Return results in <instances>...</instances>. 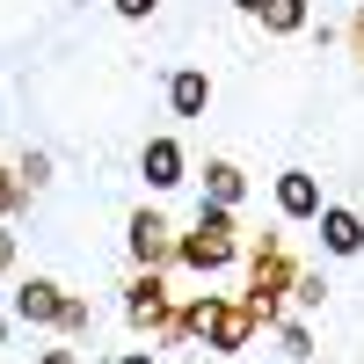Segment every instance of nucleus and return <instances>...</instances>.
Returning <instances> with one entry per match:
<instances>
[{
	"instance_id": "f257e3e1",
	"label": "nucleus",
	"mask_w": 364,
	"mask_h": 364,
	"mask_svg": "<svg viewBox=\"0 0 364 364\" xmlns=\"http://www.w3.org/2000/svg\"><path fill=\"white\" fill-rule=\"evenodd\" d=\"M255 314H248V299H190L175 321H168V343H182V336H204L211 350H248V336H255Z\"/></svg>"
},
{
	"instance_id": "f03ea898",
	"label": "nucleus",
	"mask_w": 364,
	"mask_h": 364,
	"mask_svg": "<svg viewBox=\"0 0 364 364\" xmlns=\"http://www.w3.org/2000/svg\"><path fill=\"white\" fill-rule=\"evenodd\" d=\"M233 255H240V219H233V204H204L197 226L182 233L175 262H190V269H226Z\"/></svg>"
},
{
	"instance_id": "7ed1b4c3",
	"label": "nucleus",
	"mask_w": 364,
	"mask_h": 364,
	"mask_svg": "<svg viewBox=\"0 0 364 364\" xmlns=\"http://www.w3.org/2000/svg\"><path fill=\"white\" fill-rule=\"evenodd\" d=\"M291 277H299V269H291V255H284V240L262 233V248H255V284H248V314H255L262 328L284 321V284H291Z\"/></svg>"
},
{
	"instance_id": "20e7f679",
	"label": "nucleus",
	"mask_w": 364,
	"mask_h": 364,
	"mask_svg": "<svg viewBox=\"0 0 364 364\" xmlns=\"http://www.w3.org/2000/svg\"><path fill=\"white\" fill-rule=\"evenodd\" d=\"M124 314H132V328H161V336H168L175 306H168V284H161V269H139V277L124 284Z\"/></svg>"
},
{
	"instance_id": "39448f33",
	"label": "nucleus",
	"mask_w": 364,
	"mask_h": 364,
	"mask_svg": "<svg viewBox=\"0 0 364 364\" xmlns=\"http://www.w3.org/2000/svg\"><path fill=\"white\" fill-rule=\"evenodd\" d=\"M124 240H132V255H139V269H161V262H175V248H182V240L168 233V219H161V211H132V226H124Z\"/></svg>"
},
{
	"instance_id": "423d86ee",
	"label": "nucleus",
	"mask_w": 364,
	"mask_h": 364,
	"mask_svg": "<svg viewBox=\"0 0 364 364\" xmlns=\"http://www.w3.org/2000/svg\"><path fill=\"white\" fill-rule=\"evenodd\" d=\"M15 321H37V328H58L66 321V291H58L51 277H29V284H15Z\"/></svg>"
},
{
	"instance_id": "0eeeda50",
	"label": "nucleus",
	"mask_w": 364,
	"mask_h": 364,
	"mask_svg": "<svg viewBox=\"0 0 364 364\" xmlns=\"http://www.w3.org/2000/svg\"><path fill=\"white\" fill-rule=\"evenodd\" d=\"M277 211L284 219H321V182L306 168H284L277 175Z\"/></svg>"
},
{
	"instance_id": "6e6552de",
	"label": "nucleus",
	"mask_w": 364,
	"mask_h": 364,
	"mask_svg": "<svg viewBox=\"0 0 364 364\" xmlns=\"http://www.w3.org/2000/svg\"><path fill=\"white\" fill-rule=\"evenodd\" d=\"M321 248L328 255H357L364 248V219L343 211V204H321Z\"/></svg>"
},
{
	"instance_id": "1a4fd4ad",
	"label": "nucleus",
	"mask_w": 364,
	"mask_h": 364,
	"mask_svg": "<svg viewBox=\"0 0 364 364\" xmlns=\"http://www.w3.org/2000/svg\"><path fill=\"white\" fill-rule=\"evenodd\" d=\"M139 175L154 182V190H175V182H182V146H175V139H146Z\"/></svg>"
},
{
	"instance_id": "9d476101",
	"label": "nucleus",
	"mask_w": 364,
	"mask_h": 364,
	"mask_svg": "<svg viewBox=\"0 0 364 364\" xmlns=\"http://www.w3.org/2000/svg\"><path fill=\"white\" fill-rule=\"evenodd\" d=\"M168 109H175V117H204V109H211V80H204L197 66H182V73L168 80Z\"/></svg>"
},
{
	"instance_id": "9b49d317",
	"label": "nucleus",
	"mask_w": 364,
	"mask_h": 364,
	"mask_svg": "<svg viewBox=\"0 0 364 364\" xmlns=\"http://www.w3.org/2000/svg\"><path fill=\"white\" fill-rule=\"evenodd\" d=\"M240 190H248V182H240L233 161H211L204 168V204H240Z\"/></svg>"
},
{
	"instance_id": "f8f14e48",
	"label": "nucleus",
	"mask_w": 364,
	"mask_h": 364,
	"mask_svg": "<svg viewBox=\"0 0 364 364\" xmlns=\"http://www.w3.org/2000/svg\"><path fill=\"white\" fill-rule=\"evenodd\" d=\"M262 29L269 37H299L306 29V0H262Z\"/></svg>"
},
{
	"instance_id": "ddd939ff",
	"label": "nucleus",
	"mask_w": 364,
	"mask_h": 364,
	"mask_svg": "<svg viewBox=\"0 0 364 364\" xmlns=\"http://www.w3.org/2000/svg\"><path fill=\"white\" fill-rule=\"evenodd\" d=\"M321 299H328L321 269H299V277H291V306H321Z\"/></svg>"
},
{
	"instance_id": "4468645a",
	"label": "nucleus",
	"mask_w": 364,
	"mask_h": 364,
	"mask_svg": "<svg viewBox=\"0 0 364 364\" xmlns=\"http://www.w3.org/2000/svg\"><path fill=\"white\" fill-rule=\"evenodd\" d=\"M29 197V182H22V168H0V219H8V211Z\"/></svg>"
},
{
	"instance_id": "2eb2a0df",
	"label": "nucleus",
	"mask_w": 364,
	"mask_h": 364,
	"mask_svg": "<svg viewBox=\"0 0 364 364\" xmlns=\"http://www.w3.org/2000/svg\"><path fill=\"white\" fill-rule=\"evenodd\" d=\"M22 182H29V190H44V182H51V154H22Z\"/></svg>"
},
{
	"instance_id": "dca6fc26",
	"label": "nucleus",
	"mask_w": 364,
	"mask_h": 364,
	"mask_svg": "<svg viewBox=\"0 0 364 364\" xmlns=\"http://www.w3.org/2000/svg\"><path fill=\"white\" fill-rule=\"evenodd\" d=\"M109 8H117V15H124V22H146V15H154V8H161V0H109Z\"/></svg>"
},
{
	"instance_id": "f3484780",
	"label": "nucleus",
	"mask_w": 364,
	"mask_h": 364,
	"mask_svg": "<svg viewBox=\"0 0 364 364\" xmlns=\"http://www.w3.org/2000/svg\"><path fill=\"white\" fill-rule=\"evenodd\" d=\"M284 350H291V357H306V350H314V336H306L299 321H284Z\"/></svg>"
},
{
	"instance_id": "a211bd4d",
	"label": "nucleus",
	"mask_w": 364,
	"mask_h": 364,
	"mask_svg": "<svg viewBox=\"0 0 364 364\" xmlns=\"http://www.w3.org/2000/svg\"><path fill=\"white\" fill-rule=\"evenodd\" d=\"M0 269H15V233H0Z\"/></svg>"
},
{
	"instance_id": "6ab92c4d",
	"label": "nucleus",
	"mask_w": 364,
	"mask_h": 364,
	"mask_svg": "<svg viewBox=\"0 0 364 364\" xmlns=\"http://www.w3.org/2000/svg\"><path fill=\"white\" fill-rule=\"evenodd\" d=\"M117 364H154V350H124V357H117Z\"/></svg>"
},
{
	"instance_id": "aec40b11",
	"label": "nucleus",
	"mask_w": 364,
	"mask_h": 364,
	"mask_svg": "<svg viewBox=\"0 0 364 364\" xmlns=\"http://www.w3.org/2000/svg\"><path fill=\"white\" fill-rule=\"evenodd\" d=\"M44 364H80V357L73 350H44Z\"/></svg>"
},
{
	"instance_id": "412c9836",
	"label": "nucleus",
	"mask_w": 364,
	"mask_h": 364,
	"mask_svg": "<svg viewBox=\"0 0 364 364\" xmlns=\"http://www.w3.org/2000/svg\"><path fill=\"white\" fill-rule=\"evenodd\" d=\"M357 58H364V8H357Z\"/></svg>"
},
{
	"instance_id": "4be33fe9",
	"label": "nucleus",
	"mask_w": 364,
	"mask_h": 364,
	"mask_svg": "<svg viewBox=\"0 0 364 364\" xmlns=\"http://www.w3.org/2000/svg\"><path fill=\"white\" fill-rule=\"evenodd\" d=\"M233 8H248V15H262V0H233Z\"/></svg>"
},
{
	"instance_id": "5701e85b",
	"label": "nucleus",
	"mask_w": 364,
	"mask_h": 364,
	"mask_svg": "<svg viewBox=\"0 0 364 364\" xmlns=\"http://www.w3.org/2000/svg\"><path fill=\"white\" fill-rule=\"evenodd\" d=\"M0 336H8V321H0Z\"/></svg>"
}]
</instances>
